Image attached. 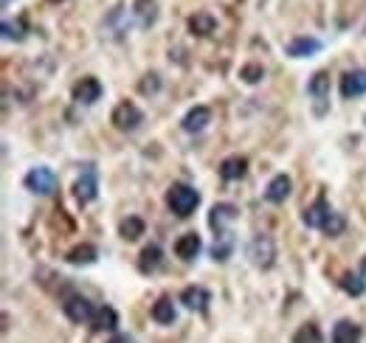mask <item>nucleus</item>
<instances>
[{"label": "nucleus", "instance_id": "6e6552de", "mask_svg": "<svg viewBox=\"0 0 366 343\" xmlns=\"http://www.w3.org/2000/svg\"><path fill=\"white\" fill-rule=\"evenodd\" d=\"M308 93H310V99L316 102V113L321 115L324 113V102L330 99V74L327 71H316L313 79L308 82Z\"/></svg>", "mask_w": 366, "mask_h": 343}, {"label": "nucleus", "instance_id": "6ab92c4d", "mask_svg": "<svg viewBox=\"0 0 366 343\" xmlns=\"http://www.w3.org/2000/svg\"><path fill=\"white\" fill-rule=\"evenodd\" d=\"M360 335L363 329L352 321H338L332 329V343H360Z\"/></svg>", "mask_w": 366, "mask_h": 343}, {"label": "nucleus", "instance_id": "c85d7f7f", "mask_svg": "<svg viewBox=\"0 0 366 343\" xmlns=\"http://www.w3.org/2000/svg\"><path fill=\"white\" fill-rule=\"evenodd\" d=\"M239 76H242V82L257 85V82H262V79H265V68H262V65H257V62H248V65H242Z\"/></svg>", "mask_w": 366, "mask_h": 343}, {"label": "nucleus", "instance_id": "4be33fe9", "mask_svg": "<svg viewBox=\"0 0 366 343\" xmlns=\"http://www.w3.org/2000/svg\"><path fill=\"white\" fill-rule=\"evenodd\" d=\"M161 262H164V251L158 245H147L144 251H141V256H138V270L141 273H152V270H158L161 267Z\"/></svg>", "mask_w": 366, "mask_h": 343}, {"label": "nucleus", "instance_id": "f8f14e48", "mask_svg": "<svg viewBox=\"0 0 366 343\" xmlns=\"http://www.w3.org/2000/svg\"><path fill=\"white\" fill-rule=\"evenodd\" d=\"M180 301H183V307H186V309H192V313H206L211 296H208L206 287L192 285V287H186V290L180 293Z\"/></svg>", "mask_w": 366, "mask_h": 343}, {"label": "nucleus", "instance_id": "bb28decb", "mask_svg": "<svg viewBox=\"0 0 366 343\" xmlns=\"http://www.w3.org/2000/svg\"><path fill=\"white\" fill-rule=\"evenodd\" d=\"M293 343H321L319 324H304V327H299L296 335H293Z\"/></svg>", "mask_w": 366, "mask_h": 343}, {"label": "nucleus", "instance_id": "473e14b6", "mask_svg": "<svg viewBox=\"0 0 366 343\" xmlns=\"http://www.w3.org/2000/svg\"><path fill=\"white\" fill-rule=\"evenodd\" d=\"M110 343H133V338H127V335H116Z\"/></svg>", "mask_w": 366, "mask_h": 343}, {"label": "nucleus", "instance_id": "cd10ccee", "mask_svg": "<svg viewBox=\"0 0 366 343\" xmlns=\"http://www.w3.org/2000/svg\"><path fill=\"white\" fill-rule=\"evenodd\" d=\"M121 236H125L127 242H136L141 234H144V220H138V217H127L125 223H121Z\"/></svg>", "mask_w": 366, "mask_h": 343}, {"label": "nucleus", "instance_id": "c756f323", "mask_svg": "<svg viewBox=\"0 0 366 343\" xmlns=\"http://www.w3.org/2000/svg\"><path fill=\"white\" fill-rule=\"evenodd\" d=\"M3 37H6V40H23V37H25V23H23V20H14V23L6 20V23H3Z\"/></svg>", "mask_w": 366, "mask_h": 343}, {"label": "nucleus", "instance_id": "ddd939ff", "mask_svg": "<svg viewBox=\"0 0 366 343\" xmlns=\"http://www.w3.org/2000/svg\"><path fill=\"white\" fill-rule=\"evenodd\" d=\"M200 247H203V239H200L195 231H189V234H183V236L175 242V256L183 259V262H192V259L200 254Z\"/></svg>", "mask_w": 366, "mask_h": 343}, {"label": "nucleus", "instance_id": "5701e85b", "mask_svg": "<svg viewBox=\"0 0 366 343\" xmlns=\"http://www.w3.org/2000/svg\"><path fill=\"white\" fill-rule=\"evenodd\" d=\"M133 12H136L138 25H144V28H149L152 23L158 20V3H155V0H136Z\"/></svg>", "mask_w": 366, "mask_h": 343}, {"label": "nucleus", "instance_id": "7c9ffc66", "mask_svg": "<svg viewBox=\"0 0 366 343\" xmlns=\"http://www.w3.org/2000/svg\"><path fill=\"white\" fill-rule=\"evenodd\" d=\"M344 225H347V223H344V217H341L338 211H332V217L324 223V228H321V231H324L327 236H338V234L344 231Z\"/></svg>", "mask_w": 366, "mask_h": 343}, {"label": "nucleus", "instance_id": "f257e3e1", "mask_svg": "<svg viewBox=\"0 0 366 343\" xmlns=\"http://www.w3.org/2000/svg\"><path fill=\"white\" fill-rule=\"evenodd\" d=\"M166 206L177 217H189L200 206V195H197V189H192L186 183H172L169 192H166Z\"/></svg>", "mask_w": 366, "mask_h": 343}, {"label": "nucleus", "instance_id": "dca6fc26", "mask_svg": "<svg viewBox=\"0 0 366 343\" xmlns=\"http://www.w3.org/2000/svg\"><path fill=\"white\" fill-rule=\"evenodd\" d=\"M321 51V43L316 37H296L288 43V54L296 56V59H304V56H313Z\"/></svg>", "mask_w": 366, "mask_h": 343}, {"label": "nucleus", "instance_id": "aec40b11", "mask_svg": "<svg viewBox=\"0 0 366 343\" xmlns=\"http://www.w3.org/2000/svg\"><path fill=\"white\" fill-rule=\"evenodd\" d=\"M152 318H155V324H161V327H169V324H175V318H177V309H175V304H172V298H158L155 304H152Z\"/></svg>", "mask_w": 366, "mask_h": 343}, {"label": "nucleus", "instance_id": "7ed1b4c3", "mask_svg": "<svg viewBox=\"0 0 366 343\" xmlns=\"http://www.w3.org/2000/svg\"><path fill=\"white\" fill-rule=\"evenodd\" d=\"M23 186L32 195H54V189H56V175L48 169V166H34L32 172L25 175V180H23Z\"/></svg>", "mask_w": 366, "mask_h": 343}, {"label": "nucleus", "instance_id": "393cba45", "mask_svg": "<svg viewBox=\"0 0 366 343\" xmlns=\"http://www.w3.org/2000/svg\"><path fill=\"white\" fill-rule=\"evenodd\" d=\"M217 239H215V247H211V256H215L217 262H226L228 256H231V251H234V239H231V234L226 231V234H215Z\"/></svg>", "mask_w": 366, "mask_h": 343}, {"label": "nucleus", "instance_id": "1a4fd4ad", "mask_svg": "<svg viewBox=\"0 0 366 343\" xmlns=\"http://www.w3.org/2000/svg\"><path fill=\"white\" fill-rule=\"evenodd\" d=\"M234 220H237V206H231V203H217L208 211V225L215 228V234H226Z\"/></svg>", "mask_w": 366, "mask_h": 343}, {"label": "nucleus", "instance_id": "a211bd4d", "mask_svg": "<svg viewBox=\"0 0 366 343\" xmlns=\"http://www.w3.org/2000/svg\"><path fill=\"white\" fill-rule=\"evenodd\" d=\"M215 28H217V20L208 12H195L189 17V34H195V37H208Z\"/></svg>", "mask_w": 366, "mask_h": 343}, {"label": "nucleus", "instance_id": "412c9836", "mask_svg": "<svg viewBox=\"0 0 366 343\" xmlns=\"http://www.w3.org/2000/svg\"><path fill=\"white\" fill-rule=\"evenodd\" d=\"M90 327H94L96 332H113L118 327V316H116V309L113 307H99L94 318H90Z\"/></svg>", "mask_w": 366, "mask_h": 343}, {"label": "nucleus", "instance_id": "f03ea898", "mask_svg": "<svg viewBox=\"0 0 366 343\" xmlns=\"http://www.w3.org/2000/svg\"><path fill=\"white\" fill-rule=\"evenodd\" d=\"M248 256L257 267L268 270V267H273V262H277V245H273V239L268 234H257L248 245Z\"/></svg>", "mask_w": 366, "mask_h": 343}, {"label": "nucleus", "instance_id": "39448f33", "mask_svg": "<svg viewBox=\"0 0 366 343\" xmlns=\"http://www.w3.org/2000/svg\"><path fill=\"white\" fill-rule=\"evenodd\" d=\"M74 195H76V200H79L82 206H87V203L96 200V195H99V177H96V166H94V164H87L85 172L79 175V180H76V186H74Z\"/></svg>", "mask_w": 366, "mask_h": 343}, {"label": "nucleus", "instance_id": "9b49d317", "mask_svg": "<svg viewBox=\"0 0 366 343\" xmlns=\"http://www.w3.org/2000/svg\"><path fill=\"white\" fill-rule=\"evenodd\" d=\"M366 93V71L363 68H355V71H347L341 76V96L344 99H358Z\"/></svg>", "mask_w": 366, "mask_h": 343}, {"label": "nucleus", "instance_id": "0eeeda50", "mask_svg": "<svg viewBox=\"0 0 366 343\" xmlns=\"http://www.w3.org/2000/svg\"><path fill=\"white\" fill-rule=\"evenodd\" d=\"M63 309H65V316L74 321V324H90V318H94V304H90L85 296H71V298H65V304H63Z\"/></svg>", "mask_w": 366, "mask_h": 343}, {"label": "nucleus", "instance_id": "f3484780", "mask_svg": "<svg viewBox=\"0 0 366 343\" xmlns=\"http://www.w3.org/2000/svg\"><path fill=\"white\" fill-rule=\"evenodd\" d=\"M248 172V158H242V155H231L220 164V177L223 180H239L242 175Z\"/></svg>", "mask_w": 366, "mask_h": 343}, {"label": "nucleus", "instance_id": "2f4dec72", "mask_svg": "<svg viewBox=\"0 0 366 343\" xmlns=\"http://www.w3.org/2000/svg\"><path fill=\"white\" fill-rule=\"evenodd\" d=\"M158 87H161L158 74H147V76L141 79V85H138V90L144 93V96H149V93H158Z\"/></svg>", "mask_w": 366, "mask_h": 343}, {"label": "nucleus", "instance_id": "72a5a7b5", "mask_svg": "<svg viewBox=\"0 0 366 343\" xmlns=\"http://www.w3.org/2000/svg\"><path fill=\"white\" fill-rule=\"evenodd\" d=\"M360 276H363V278H366V259H363V262H360Z\"/></svg>", "mask_w": 366, "mask_h": 343}, {"label": "nucleus", "instance_id": "a878e982", "mask_svg": "<svg viewBox=\"0 0 366 343\" xmlns=\"http://www.w3.org/2000/svg\"><path fill=\"white\" fill-rule=\"evenodd\" d=\"M341 287H344L347 296H355V298H358V296H363V290H366V278L358 276V273H344Z\"/></svg>", "mask_w": 366, "mask_h": 343}, {"label": "nucleus", "instance_id": "20e7f679", "mask_svg": "<svg viewBox=\"0 0 366 343\" xmlns=\"http://www.w3.org/2000/svg\"><path fill=\"white\" fill-rule=\"evenodd\" d=\"M110 121H113V127H116V130H121V133H133V130L138 127V124L144 121V113H141L133 102H121V104H116Z\"/></svg>", "mask_w": 366, "mask_h": 343}, {"label": "nucleus", "instance_id": "f704fd0d", "mask_svg": "<svg viewBox=\"0 0 366 343\" xmlns=\"http://www.w3.org/2000/svg\"><path fill=\"white\" fill-rule=\"evenodd\" d=\"M48 3H63V0H48Z\"/></svg>", "mask_w": 366, "mask_h": 343}, {"label": "nucleus", "instance_id": "c9c22d12", "mask_svg": "<svg viewBox=\"0 0 366 343\" xmlns=\"http://www.w3.org/2000/svg\"><path fill=\"white\" fill-rule=\"evenodd\" d=\"M3 3H9V0H3Z\"/></svg>", "mask_w": 366, "mask_h": 343}, {"label": "nucleus", "instance_id": "b1692460", "mask_svg": "<svg viewBox=\"0 0 366 343\" xmlns=\"http://www.w3.org/2000/svg\"><path fill=\"white\" fill-rule=\"evenodd\" d=\"M96 256H99V251H96V247L94 245H76V247H71V251H68V262L71 265H94L96 262Z\"/></svg>", "mask_w": 366, "mask_h": 343}, {"label": "nucleus", "instance_id": "4468645a", "mask_svg": "<svg viewBox=\"0 0 366 343\" xmlns=\"http://www.w3.org/2000/svg\"><path fill=\"white\" fill-rule=\"evenodd\" d=\"M290 189H293V180L288 175H277L270 183H268V189H265V200L268 203H285L290 197Z\"/></svg>", "mask_w": 366, "mask_h": 343}, {"label": "nucleus", "instance_id": "2eb2a0df", "mask_svg": "<svg viewBox=\"0 0 366 343\" xmlns=\"http://www.w3.org/2000/svg\"><path fill=\"white\" fill-rule=\"evenodd\" d=\"M208 121H211V110L197 104V107H192L186 115H183V130H186V133H203L208 127Z\"/></svg>", "mask_w": 366, "mask_h": 343}, {"label": "nucleus", "instance_id": "423d86ee", "mask_svg": "<svg viewBox=\"0 0 366 343\" xmlns=\"http://www.w3.org/2000/svg\"><path fill=\"white\" fill-rule=\"evenodd\" d=\"M102 93H105V87H102L99 79L85 76V79H79V82L74 85V102H76V104H94V102L102 99Z\"/></svg>", "mask_w": 366, "mask_h": 343}, {"label": "nucleus", "instance_id": "9d476101", "mask_svg": "<svg viewBox=\"0 0 366 343\" xmlns=\"http://www.w3.org/2000/svg\"><path fill=\"white\" fill-rule=\"evenodd\" d=\"M332 217V208H330V203L324 200V197H319L316 203H310L308 208H304V214H301V220H304V225L308 228H324V223Z\"/></svg>", "mask_w": 366, "mask_h": 343}]
</instances>
